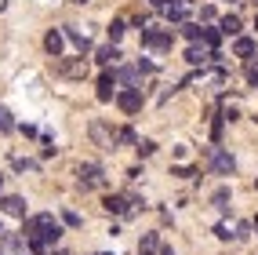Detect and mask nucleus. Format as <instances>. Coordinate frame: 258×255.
Wrapping results in <instances>:
<instances>
[{
  "label": "nucleus",
  "mask_w": 258,
  "mask_h": 255,
  "mask_svg": "<svg viewBox=\"0 0 258 255\" xmlns=\"http://www.w3.org/2000/svg\"><path fill=\"white\" fill-rule=\"evenodd\" d=\"M139 255H146V251H139Z\"/></svg>",
  "instance_id": "72a5a7b5"
},
{
  "label": "nucleus",
  "mask_w": 258,
  "mask_h": 255,
  "mask_svg": "<svg viewBox=\"0 0 258 255\" xmlns=\"http://www.w3.org/2000/svg\"><path fill=\"white\" fill-rule=\"evenodd\" d=\"M88 135H91V142H95L98 149H116V146H113V135H109V128L102 124V121H91Z\"/></svg>",
  "instance_id": "39448f33"
},
{
  "label": "nucleus",
  "mask_w": 258,
  "mask_h": 255,
  "mask_svg": "<svg viewBox=\"0 0 258 255\" xmlns=\"http://www.w3.org/2000/svg\"><path fill=\"white\" fill-rule=\"evenodd\" d=\"M211 204L226 212V208H229V186H218V190H215V197H211Z\"/></svg>",
  "instance_id": "f3484780"
},
{
  "label": "nucleus",
  "mask_w": 258,
  "mask_h": 255,
  "mask_svg": "<svg viewBox=\"0 0 258 255\" xmlns=\"http://www.w3.org/2000/svg\"><path fill=\"white\" fill-rule=\"evenodd\" d=\"M233 237H240V241H244V237H251V226H247V223H240V226H236V233H233Z\"/></svg>",
  "instance_id": "cd10ccee"
},
{
  "label": "nucleus",
  "mask_w": 258,
  "mask_h": 255,
  "mask_svg": "<svg viewBox=\"0 0 258 255\" xmlns=\"http://www.w3.org/2000/svg\"><path fill=\"white\" fill-rule=\"evenodd\" d=\"M229 4H233V0H229Z\"/></svg>",
  "instance_id": "c9c22d12"
},
{
  "label": "nucleus",
  "mask_w": 258,
  "mask_h": 255,
  "mask_svg": "<svg viewBox=\"0 0 258 255\" xmlns=\"http://www.w3.org/2000/svg\"><path fill=\"white\" fill-rule=\"evenodd\" d=\"M182 33H185L189 40H200V26H182Z\"/></svg>",
  "instance_id": "a878e982"
},
{
  "label": "nucleus",
  "mask_w": 258,
  "mask_h": 255,
  "mask_svg": "<svg viewBox=\"0 0 258 255\" xmlns=\"http://www.w3.org/2000/svg\"><path fill=\"white\" fill-rule=\"evenodd\" d=\"M0 190H4V175H0Z\"/></svg>",
  "instance_id": "7c9ffc66"
},
{
  "label": "nucleus",
  "mask_w": 258,
  "mask_h": 255,
  "mask_svg": "<svg viewBox=\"0 0 258 255\" xmlns=\"http://www.w3.org/2000/svg\"><path fill=\"white\" fill-rule=\"evenodd\" d=\"M120 37H124V22H109V40L116 44Z\"/></svg>",
  "instance_id": "4be33fe9"
},
{
  "label": "nucleus",
  "mask_w": 258,
  "mask_h": 255,
  "mask_svg": "<svg viewBox=\"0 0 258 255\" xmlns=\"http://www.w3.org/2000/svg\"><path fill=\"white\" fill-rule=\"evenodd\" d=\"M66 40H70V44H73V47L80 51V55H84V51H88V47H91V40H88V37H84V33H80V29H66Z\"/></svg>",
  "instance_id": "4468645a"
},
{
  "label": "nucleus",
  "mask_w": 258,
  "mask_h": 255,
  "mask_svg": "<svg viewBox=\"0 0 258 255\" xmlns=\"http://www.w3.org/2000/svg\"><path fill=\"white\" fill-rule=\"evenodd\" d=\"M200 37H204L208 47H218V29H200Z\"/></svg>",
  "instance_id": "aec40b11"
},
{
  "label": "nucleus",
  "mask_w": 258,
  "mask_h": 255,
  "mask_svg": "<svg viewBox=\"0 0 258 255\" xmlns=\"http://www.w3.org/2000/svg\"><path fill=\"white\" fill-rule=\"evenodd\" d=\"M153 4H157V0H153Z\"/></svg>",
  "instance_id": "f704fd0d"
},
{
  "label": "nucleus",
  "mask_w": 258,
  "mask_h": 255,
  "mask_svg": "<svg viewBox=\"0 0 258 255\" xmlns=\"http://www.w3.org/2000/svg\"><path fill=\"white\" fill-rule=\"evenodd\" d=\"M222 33H226V37H236V33H240V19H236V15H226V19H222V26H218Z\"/></svg>",
  "instance_id": "dca6fc26"
},
{
  "label": "nucleus",
  "mask_w": 258,
  "mask_h": 255,
  "mask_svg": "<svg viewBox=\"0 0 258 255\" xmlns=\"http://www.w3.org/2000/svg\"><path fill=\"white\" fill-rule=\"evenodd\" d=\"M116 139H120V142H135V131H131V128H124V131L116 135Z\"/></svg>",
  "instance_id": "c85d7f7f"
},
{
  "label": "nucleus",
  "mask_w": 258,
  "mask_h": 255,
  "mask_svg": "<svg viewBox=\"0 0 258 255\" xmlns=\"http://www.w3.org/2000/svg\"><path fill=\"white\" fill-rule=\"evenodd\" d=\"M62 44H66V33H58V29H51L47 37H44V47H47V55H51V59H58V55H62Z\"/></svg>",
  "instance_id": "f8f14e48"
},
{
  "label": "nucleus",
  "mask_w": 258,
  "mask_h": 255,
  "mask_svg": "<svg viewBox=\"0 0 258 255\" xmlns=\"http://www.w3.org/2000/svg\"><path fill=\"white\" fill-rule=\"evenodd\" d=\"M80 186L84 190H102V186H106V172H102L98 164H80Z\"/></svg>",
  "instance_id": "f03ea898"
},
{
  "label": "nucleus",
  "mask_w": 258,
  "mask_h": 255,
  "mask_svg": "<svg viewBox=\"0 0 258 255\" xmlns=\"http://www.w3.org/2000/svg\"><path fill=\"white\" fill-rule=\"evenodd\" d=\"M254 4H258V0H254Z\"/></svg>",
  "instance_id": "e433bc0d"
},
{
  "label": "nucleus",
  "mask_w": 258,
  "mask_h": 255,
  "mask_svg": "<svg viewBox=\"0 0 258 255\" xmlns=\"http://www.w3.org/2000/svg\"><path fill=\"white\" fill-rule=\"evenodd\" d=\"M247 80H251V84H258V59H251V62H247Z\"/></svg>",
  "instance_id": "393cba45"
},
{
  "label": "nucleus",
  "mask_w": 258,
  "mask_h": 255,
  "mask_svg": "<svg viewBox=\"0 0 258 255\" xmlns=\"http://www.w3.org/2000/svg\"><path fill=\"white\" fill-rule=\"evenodd\" d=\"M208 161H211V168L218 175H233L236 172V161L229 157V153H222L218 146H208Z\"/></svg>",
  "instance_id": "7ed1b4c3"
},
{
  "label": "nucleus",
  "mask_w": 258,
  "mask_h": 255,
  "mask_svg": "<svg viewBox=\"0 0 258 255\" xmlns=\"http://www.w3.org/2000/svg\"><path fill=\"white\" fill-rule=\"evenodd\" d=\"M116 59H120L116 44H113V47H98V62H102V66H109V62H116Z\"/></svg>",
  "instance_id": "a211bd4d"
},
{
  "label": "nucleus",
  "mask_w": 258,
  "mask_h": 255,
  "mask_svg": "<svg viewBox=\"0 0 258 255\" xmlns=\"http://www.w3.org/2000/svg\"><path fill=\"white\" fill-rule=\"evenodd\" d=\"M58 73L62 77H84V73H88V62H84V55L77 62H58Z\"/></svg>",
  "instance_id": "ddd939ff"
},
{
  "label": "nucleus",
  "mask_w": 258,
  "mask_h": 255,
  "mask_svg": "<svg viewBox=\"0 0 258 255\" xmlns=\"http://www.w3.org/2000/svg\"><path fill=\"white\" fill-rule=\"evenodd\" d=\"M0 251L4 255H22L26 251V233H0Z\"/></svg>",
  "instance_id": "423d86ee"
},
{
  "label": "nucleus",
  "mask_w": 258,
  "mask_h": 255,
  "mask_svg": "<svg viewBox=\"0 0 258 255\" xmlns=\"http://www.w3.org/2000/svg\"><path fill=\"white\" fill-rule=\"evenodd\" d=\"M157 8H160V15L167 22H182L185 19V4L182 0H157Z\"/></svg>",
  "instance_id": "0eeeda50"
},
{
  "label": "nucleus",
  "mask_w": 258,
  "mask_h": 255,
  "mask_svg": "<svg viewBox=\"0 0 258 255\" xmlns=\"http://www.w3.org/2000/svg\"><path fill=\"white\" fill-rule=\"evenodd\" d=\"M113 91H116V73H102V80H98V102H109L113 98Z\"/></svg>",
  "instance_id": "9b49d317"
},
{
  "label": "nucleus",
  "mask_w": 258,
  "mask_h": 255,
  "mask_svg": "<svg viewBox=\"0 0 258 255\" xmlns=\"http://www.w3.org/2000/svg\"><path fill=\"white\" fill-rule=\"evenodd\" d=\"M116 102H120V110H124V113H139L142 110V88H124L116 95Z\"/></svg>",
  "instance_id": "20e7f679"
},
{
  "label": "nucleus",
  "mask_w": 258,
  "mask_h": 255,
  "mask_svg": "<svg viewBox=\"0 0 258 255\" xmlns=\"http://www.w3.org/2000/svg\"><path fill=\"white\" fill-rule=\"evenodd\" d=\"M73 4H88V0H73Z\"/></svg>",
  "instance_id": "c756f323"
},
{
  "label": "nucleus",
  "mask_w": 258,
  "mask_h": 255,
  "mask_svg": "<svg viewBox=\"0 0 258 255\" xmlns=\"http://www.w3.org/2000/svg\"><path fill=\"white\" fill-rule=\"evenodd\" d=\"M153 149H157V142H149V139H142V142H139V157H149Z\"/></svg>",
  "instance_id": "b1692460"
},
{
  "label": "nucleus",
  "mask_w": 258,
  "mask_h": 255,
  "mask_svg": "<svg viewBox=\"0 0 258 255\" xmlns=\"http://www.w3.org/2000/svg\"><path fill=\"white\" fill-rule=\"evenodd\" d=\"M211 59H218L215 47H200V44H193V47L185 51V62H193V66H204V62H211Z\"/></svg>",
  "instance_id": "9d476101"
},
{
  "label": "nucleus",
  "mask_w": 258,
  "mask_h": 255,
  "mask_svg": "<svg viewBox=\"0 0 258 255\" xmlns=\"http://www.w3.org/2000/svg\"><path fill=\"white\" fill-rule=\"evenodd\" d=\"M254 186H258V179H254Z\"/></svg>",
  "instance_id": "473e14b6"
},
{
  "label": "nucleus",
  "mask_w": 258,
  "mask_h": 255,
  "mask_svg": "<svg viewBox=\"0 0 258 255\" xmlns=\"http://www.w3.org/2000/svg\"><path fill=\"white\" fill-rule=\"evenodd\" d=\"M142 44H146V47H157V51H167V47H171V33L146 29V33H142Z\"/></svg>",
  "instance_id": "6e6552de"
},
{
  "label": "nucleus",
  "mask_w": 258,
  "mask_h": 255,
  "mask_svg": "<svg viewBox=\"0 0 258 255\" xmlns=\"http://www.w3.org/2000/svg\"><path fill=\"white\" fill-rule=\"evenodd\" d=\"M0 208H4V215L26 219V200H22L19 193H11V197H0Z\"/></svg>",
  "instance_id": "1a4fd4ad"
},
{
  "label": "nucleus",
  "mask_w": 258,
  "mask_h": 255,
  "mask_svg": "<svg viewBox=\"0 0 258 255\" xmlns=\"http://www.w3.org/2000/svg\"><path fill=\"white\" fill-rule=\"evenodd\" d=\"M153 248H157V233H146V237H142V251L149 255Z\"/></svg>",
  "instance_id": "5701e85b"
},
{
  "label": "nucleus",
  "mask_w": 258,
  "mask_h": 255,
  "mask_svg": "<svg viewBox=\"0 0 258 255\" xmlns=\"http://www.w3.org/2000/svg\"><path fill=\"white\" fill-rule=\"evenodd\" d=\"M254 230H258V219H254Z\"/></svg>",
  "instance_id": "2f4dec72"
},
{
  "label": "nucleus",
  "mask_w": 258,
  "mask_h": 255,
  "mask_svg": "<svg viewBox=\"0 0 258 255\" xmlns=\"http://www.w3.org/2000/svg\"><path fill=\"white\" fill-rule=\"evenodd\" d=\"M233 55H240V59H251V55H254V40H251V37H236V44H233Z\"/></svg>",
  "instance_id": "2eb2a0df"
},
{
  "label": "nucleus",
  "mask_w": 258,
  "mask_h": 255,
  "mask_svg": "<svg viewBox=\"0 0 258 255\" xmlns=\"http://www.w3.org/2000/svg\"><path fill=\"white\" fill-rule=\"evenodd\" d=\"M62 219H66V226H80V215H77V212H66Z\"/></svg>",
  "instance_id": "bb28decb"
},
{
  "label": "nucleus",
  "mask_w": 258,
  "mask_h": 255,
  "mask_svg": "<svg viewBox=\"0 0 258 255\" xmlns=\"http://www.w3.org/2000/svg\"><path fill=\"white\" fill-rule=\"evenodd\" d=\"M62 237V226L55 223V215H33L26 219V241H40V244H55Z\"/></svg>",
  "instance_id": "f257e3e1"
},
{
  "label": "nucleus",
  "mask_w": 258,
  "mask_h": 255,
  "mask_svg": "<svg viewBox=\"0 0 258 255\" xmlns=\"http://www.w3.org/2000/svg\"><path fill=\"white\" fill-rule=\"evenodd\" d=\"M15 128V121H11V113L4 110V106H0V131H11Z\"/></svg>",
  "instance_id": "412c9836"
},
{
  "label": "nucleus",
  "mask_w": 258,
  "mask_h": 255,
  "mask_svg": "<svg viewBox=\"0 0 258 255\" xmlns=\"http://www.w3.org/2000/svg\"><path fill=\"white\" fill-rule=\"evenodd\" d=\"M116 80H124L127 88H135V84H139V70H120V73H116Z\"/></svg>",
  "instance_id": "6ab92c4d"
}]
</instances>
